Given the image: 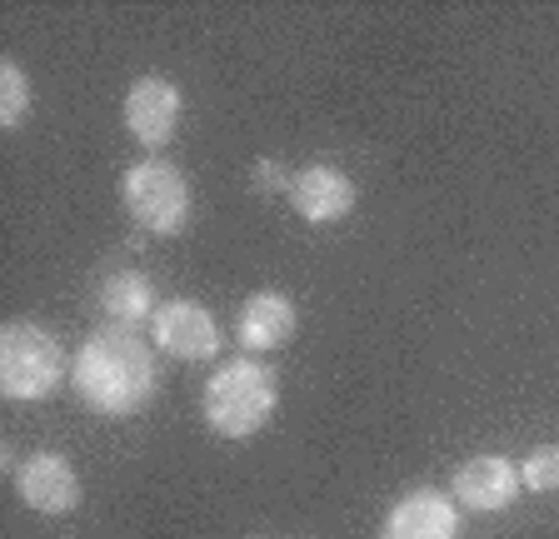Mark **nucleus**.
Listing matches in <instances>:
<instances>
[{"label":"nucleus","mask_w":559,"mask_h":539,"mask_svg":"<svg viewBox=\"0 0 559 539\" xmlns=\"http://www.w3.org/2000/svg\"><path fill=\"white\" fill-rule=\"evenodd\" d=\"M70 390L91 415L105 420H126L140 415L160 390V370H155V350L135 340V330H100L81 345L75 364H70Z\"/></svg>","instance_id":"nucleus-1"},{"label":"nucleus","mask_w":559,"mask_h":539,"mask_svg":"<svg viewBox=\"0 0 559 539\" xmlns=\"http://www.w3.org/2000/svg\"><path fill=\"white\" fill-rule=\"evenodd\" d=\"M280 405L275 370L260 360H230L221 364L205 385V424L221 440H250L270 424Z\"/></svg>","instance_id":"nucleus-2"},{"label":"nucleus","mask_w":559,"mask_h":539,"mask_svg":"<svg viewBox=\"0 0 559 539\" xmlns=\"http://www.w3.org/2000/svg\"><path fill=\"white\" fill-rule=\"evenodd\" d=\"M66 380V355H60L56 335L31 320H15V325L0 330V390L15 405H35V399H50Z\"/></svg>","instance_id":"nucleus-3"},{"label":"nucleus","mask_w":559,"mask_h":539,"mask_svg":"<svg viewBox=\"0 0 559 539\" xmlns=\"http://www.w3.org/2000/svg\"><path fill=\"white\" fill-rule=\"evenodd\" d=\"M130 220L151 235H180L190 225V180L170 160H135L120 180Z\"/></svg>","instance_id":"nucleus-4"},{"label":"nucleus","mask_w":559,"mask_h":539,"mask_svg":"<svg viewBox=\"0 0 559 539\" xmlns=\"http://www.w3.org/2000/svg\"><path fill=\"white\" fill-rule=\"evenodd\" d=\"M520 490H524V480H520V465H514V459L475 455L454 469L450 500H460L465 510H475V515H500V510H510V504L520 500Z\"/></svg>","instance_id":"nucleus-5"},{"label":"nucleus","mask_w":559,"mask_h":539,"mask_svg":"<svg viewBox=\"0 0 559 539\" xmlns=\"http://www.w3.org/2000/svg\"><path fill=\"white\" fill-rule=\"evenodd\" d=\"M15 490H21V500L35 515H70L81 504V475H75V465L66 455L40 450V455H31L15 469Z\"/></svg>","instance_id":"nucleus-6"},{"label":"nucleus","mask_w":559,"mask_h":539,"mask_svg":"<svg viewBox=\"0 0 559 539\" xmlns=\"http://www.w3.org/2000/svg\"><path fill=\"white\" fill-rule=\"evenodd\" d=\"M180 125V91L165 75H145V81L130 85L126 95V130L135 135L145 151H160L165 141Z\"/></svg>","instance_id":"nucleus-7"},{"label":"nucleus","mask_w":559,"mask_h":539,"mask_svg":"<svg viewBox=\"0 0 559 539\" xmlns=\"http://www.w3.org/2000/svg\"><path fill=\"white\" fill-rule=\"evenodd\" d=\"M151 330H155V345H160L165 355H175V360H210V355L221 350V330H215V320H210L205 306H195V300H170V306H160Z\"/></svg>","instance_id":"nucleus-8"},{"label":"nucleus","mask_w":559,"mask_h":539,"mask_svg":"<svg viewBox=\"0 0 559 539\" xmlns=\"http://www.w3.org/2000/svg\"><path fill=\"white\" fill-rule=\"evenodd\" d=\"M290 205L310 225H335L355 211V180L340 165H305L290 180Z\"/></svg>","instance_id":"nucleus-9"},{"label":"nucleus","mask_w":559,"mask_h":539,"mask_svg":"<svg viewBox=\"0 0 559 539\" xmlns=\"http://www.w3.org/2000/svg\"><path fill=\"white\" fill-rule=\"evenodd\" d=\"M380 539H460V510L440 490H409L384 515Z\"/></svg>","instance_id":"nucleus-10"},{"label":"nucleus","mask_w":559,"mask_h":539,"mask_svg":"<svg viewBox=\"0 0 559 539\" xmlns=\"http://www.w3.org/2000/svg\"><path fill=\"white\" fill-rule=\"evenodd\" d=\"M235 335H240L245 350H280V345L295 335V306L290 295L280 290H260L245 300L240 320H235Z\"/></svg>","instance_id":"nucleus-11"},{"label":"nucleus","mask_w":559,"mask_h":539,"mask_svg":"<svg viewBox=\"0 0 559 539\" xmlns=\"http://www.w3.org/2000/svg\"><path fill=\"white\" fill-rule=\"evenodd\" d=\"M100 306L120 330H130V325H140V320H155V285L145 280L140 270H116V275L100 285Z\"/></svg>","instance_id":"nucleus-12"},{"label":"nucleus","mask_w":559,"mask_h":539,"mask_svg":"<svg viewBox=\"0 0 559 539\" xmlns=\"http://www.w3.org/2000/svg\"><path fill=\"white\" fill-rule=\"evenodd\" d=\"M31 116V81L15 60H0V125L15 130Z\"/></svg>","instance_id":"nucleus-13"},{"label":"nucleus","mask_w":559,"mask_h":539,"mask_svg":"<svg viewBox=\"0 0 559 539\" xmlns=\"http://www.w3.org/2000/svg\"><path fill=\"white\" fill-rule=\"evenodd\" d=\"M520 480H524V490H535V494H559V445L530 450L520 465Z\"/></svg>","instance_id":"nucleus-14"},{"label":"nucleus","mask_w":559,"mask_h":539,"mask_svg":"<svg viewBox=\"0 0 559 539\" xmlns=\"http://www.w3.org/2000/svg\"><path fill=\"white\" fill-rule=\"evenodd\" d=\"M295 176H285V165L275 160H260L255 165V190H265V195H275V190H290Z\"/></svg>","instance_id":"nucleus-15"}]
</instances>
